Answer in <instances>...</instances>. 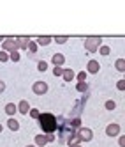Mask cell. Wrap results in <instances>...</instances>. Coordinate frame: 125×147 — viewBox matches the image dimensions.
<instances>
[{"label":"cell","instance_id":"17","mask_svg":"<svg viewBox=\"0 0 125 147\" xmlns=\"http://www.w3.org/2000/svg\"><path fill=\"white\" fill-rule=\"evenodd\" d=\"M7 60H11V53L5 50H0V62H7Z\"/></svg>","mask_w":125,"mask_h":147},{"label":"cell","instance_id":"22","mask_svg":"<svg viewBox=\"0 0 125 147\" xmlns=\"http://www.w3.org/2000/svg\"><path fill=\"white\" fill-rule=\"evenodd\" d=\"M76 89H78V92H88V83H85V82H79L78 85H76Z\"/></svg>","mask_w":125,"mask_h":147},{"label":"cell","instance_id":"24","mask_svg":"<svg viewBox=\"0 0 125 147\" xmlns=\"http://www.w3.org/2000/svg\"><path fill=\"white\" fill-rule=\"evenodd\" d=\"M62 75H64V67L53 66V76H62Z\"/></svg>","mask_w":125,"mask_h":147},{"label":"cell","instance_id":"21","mask_svg":"<svg viewBox=\"0 0 125 147\" xmlns=\"http://www.w3.org/2000/svg\"><path fill=\"white\" fill-rule=\"evenodd\" d=\"M55 43H58V45H65L67 43V41H69V37L67 36H55Z\"/></svg>","mask_w":125,"mask_h":147},{"label":"cell","instance_id":"15","mask_svg":"<svg viewBox=\"0 0 125 147\" xmlns=\"http://www.w3.org/2000/svg\"><path fill=\"white\" fill-rule=\"evenodd\" d=\"M7 128L11 129V131H18V129H19V122H18L14 117H9V121H7Z\"/></svg>","mask_w":125,"mask_h":147},{"label":"cell","instance_id":"5","mask_svg":"<svg viewBox=\"0 0 125 147\" xmlns=\"http://www.w3.org/2000/svg\"><path fill=\"white\" fill-rule=\"evenodd\" d=\"M48 83L44 82V80H37V82H34V85H32V90H34V94H37V96H43V94H46L48 92Z\"/></svg>","mask_w":125,"mask_h":147},{"label":"cell","instance_id":"1","mask_svg":"<svg viewBox=\"0 0 125 147\" xmlns=\"http://www.w3.org/2000/svg\"><path fill=\"white\" fill-rule=\"evenodd\" d=\"M37 124H39V128L43 129L44 135L57 133L58 131V117H55V115L49 113V112L41 113V117L37 119Z\"/></svg>","mask_w":125,"mask_h":147},{"label":"cell","instance_id":"16","mask_svg":"<svg viewBox=\"0 0 125 147\" xmlns=\"http://www.w3.org/2000/svg\"><path fill=\"white\" fill-rule=\"evenodd\" d=\"M114 69L120 71V73H125V59H116L114 60Z\"/></svg>","mask_w":125,"mask_h":147},{"label":"cell","instance_id":"12","mask_svg":"<svg viewBox=\"0 0 125 147\" xmlns=\"http://www.w3.org/2000/svg\"><path fill=\"white\" fill-rule=\"evenodd\" d=\"M18 39V45H19V50H28V45H30V37H16Z\"/></svg>","mask_w":125,"mask_h":147},{"label":"cell","instance_id":"27","mask_svg":"<svg viewBox=\"0 0 125 147\" xmlns=\"http://www.w3.org/2000/svg\"><path fill=\"white\" fill-rule=\"evenodd\" d=\"M86 75H88L86 71H81V73H78V75H76V80L78 82H85L86 80Z\"/></svg>","mask_w":125,"mask_h":147},{"label":"cell","instance_id":"10","mask_svg":"<svg viewBox=\"0 0 125 147\" xmlns=\"http://www.w3.org/2000/svg\"><path fill=\"white\" fill-rule=\"evenodd\" d=\"M34 142H35V147H46V144H49L48 142V136L43 133V135H35V138H34Z\"/></svg>","mask_w":125,"mask_h":147},{"label":"cell","instance_id":"3","mask_svg":"<svg viewBox=\"0 0 125 147\" xmlns=\"http://www.w3.org/2000/svg\"><path fill=\"white\" fill-rule=\"evenodd\" d=\"M76 135L79 136L81 142H92L93 140V131L90 128H85V126H81V128L76 131Z\"/></svg>","mask_w":125,"mask_h":147},{"label":"cell","instance_id":"9","mask_svg":"<svg viewBox=\"0 0 125 147\" xmlns=\"http://www.w3.org/2000/svg\"><path fill=\"white\" fill-rule=\"evenodd\" d=\"M100 71V64L97 60H88L86 64V73H92V75H97V73Z\"/></svg>","mask_w":125,"mask_h":147},{"label":"cell","instance_id":"6","mask_svg":"<svg viewBox=\"0 0 125 147\" xmlns=\"http://www.w3.org/2000/svg\"><path fill=\"white\" fill-rule=\"evenodd\" d=\"M120 131H122V128L116 122H111V124L106 126V135L108 136H120Z\"/></svg>","mask_w":125,"mask_h":147},{"label":"cell","instance_id":"30","mask_svg":"<svg viewBox=\"0 0 125 147\" xmlns=\"http://www.w3.org/2000/svg\"><path fill=\"white\" fill-rule=\"evenodd\" d=\"M46 136H48V142H55V133H49Z\"/></svg>","mask_w":125,"mask_h":147},{"label":"cell","instance_id":"33","mask_svg":"<svg viewBox=\"0 0 125 147\" xmlns=\"http://www.w3.org/2000/svg\"><path fill=\"white\" fill-rule=\"evenodd\" d=\"M2 129H4V126H2V124H0V133H2Z\"/></svg>","mask_w":125,"mask_h":147},{"label":"cell","instance_id":"29","mask_svg":"<svg viewBox=\"0 0 125 147\" xmlns=\"http://www.w3.org/2000/svg\"><path fill=\"white\" fill-rule=\"evenodd\" d=\"M118 145L120 147H125V135H120L118 136Z\"/></svg>","mask_w":125,"mask_h":147},{"label":"cell","instance_id":"20","mask_svg":"<svg viewBox=\"0 0 125 147\" xmlns=\"http://www.w3.org/2000/svg\"><path fill=\"white\" fill-rule=\"evenodd\" d=\"M104 107H106V110H109V112H113L114 108H116V103H114L113 99H108L106 103H104Z\"/></svg>","mask_w":125,"mask_h":147},{"label":"cell","instance_id":"31","mask_svg":"<svg viewBox=\"0 0 125 147\" xmlns=\"http://www.w3.org/2000/svg\"><path fill=\"white\" fill-rule=\"evenodd\" d=\"M4 90H5V83H4L2 80H0V94H2Z\"/></svg>","mask_w":125,"mask_h":147},{"label":"cell","instance_id":"13","mask_svg":"<svg viewBox=\"0 0 125 147\" xmlns=\"http://www.w3.org/2000/svg\"><path fill=\"white\" fill-rule=\"evenodd\" d=\"M51 41H53V37H49V36H39L37 37V45L39 46H48Z\"/></svg>","mask_w":125,"mask_h":147},{"label":"cell","instance_id":"34","mask_svg":"<svg viewBox=\"0 0 125 147\" xmlns=\"http://www.w3.org/2000/svg\"><path fill=\"white\" fill-rule=\"evenodd\" d=\"M74 147H83V145H81V144H79V145H74Z\"/></svg>","mask_w":125,"mask_h":147},{"label":"cell","instance_id":"25","mask_svg":"<svg viewBox=\"0 0 125 147\" xmlns=\"http://www.w3.org/2000/svg\"><path fill=\"white\" fill-rule=\"evenodd\" d=\"M28 115H30V117H32V119H35V121H37V119L41 117V110H37V108H32V110H30V113H28Z\"/></svg>","mask_w":125,"mask_h":147},{"label":"cell","instance_id":"35","mask_svg":"<svg viewBox=\"0 0 125 147\" xmlns=\"http://www.w3.org/2000/svg\"><path fill=\"white\" fill-rule=\"evenodd\" d=\"M27 147H35V145H27Z\"/></svg>","mask_w":125,"mask_h":147},{"label":"cell","instance_id":"14","mask_svg":"<svg viewBox=\"0 0 125 147\" xmlns=\"http://www.w3.org/2000/svg\"><path fill=\"white\" fill-rule=\"evenodd\" d=\"M62 78H64L65 82H72L76 78V73L72 71V69H64V75H62Z\"/></svg>","mask_w":125,"mask_h":147},{"label":"cell","instance_id":"28","mask_svg":"<svg viewBox=\"0 0 125 147\" xmlns=\"http://www.w3.org/2000/svg\"><path fill=\"white\" fill-rule=\"evenodd\" d=\"M116 89L118 90H125V78H122V80L116 82Z\"/></svg>","mask_w":125,"mask_h":147},{"label":"cell","instance_id":"18","mask_svg":"<svg viewBox=\"0 0 125 147\" xmlns=\"http://www.w3.org/2000/svg\"><path fill=\"white\" fill-rule=\"evenodd\" d=\"M99 53H100V55H104V57H108V55L111 53V48H109L108 45H102V46L99 48Z\"/></svg>","mask_w":125,"mask_h":147},{"label":"cell","instance_id":"26","mask_svg":"<svg viewBox=\"0 0 125 147\" xmlns=\"http://www.w3.org/2000/svg\"><path fill=\"white\" fill-rule=\"evenodd\" d=\"M19 59H21V55H19V50L11 51V60H13V62H19Z\"/></svg>","mask_w":125,"mask_h":147},{"label":"cell","instance_id":"32","mask_svg":"<svg viewBox=\"0 0 125 147\" xmlns=\"http://www.w3.org/2000/svg\"><path fill=\"white\" fill-rule=\"evenodd\" d=\"M4 41H5V37H4V36H0V43H4Z\"/></svg>","mask_w":125,"mask_h":147},{"label":"cell","instance_id":"11","mask_svg":"<svg viewBox=\"0 0 125 147\" xmlns=\"http://www.w3.org/2000/svg\"><path fill=\"white\" fill-rule=\"evenodd\" d=\"M4 112L9 115V117H14V113H18V105H14V103H7L5 108H4Z\"/></svg>","mask_w":125,"mask_h":147},{"label":"cell","instance_id":"2","mask_svg":"<svg viewBox=\"0 0 125 147\" xmlns=\"http://www.w3.org/2000/svg\"><path fill=\"white\" fill-rule=\"evenodd\" d=\"M102 46V37H86L85 39V50L88 53H95Z\"/></svg>","mask_w":125,"mask_h":147},{"label":"cell","instance_id":"7","mask_svg":"<svg viewBox=\"0 0 125 147\" xmlns=\"http://www.w3.org/2000/svg\"><path fill=\"white\" fill-rule=\"evenodd\" d=\"M30 110H32V107H30V103L27 99H21V101L18 103V113L27 115V113H30Z\"/></svg>","mask_w":125,"mask_h":147},{"label":"cell","instance_id":"23","mask_svg":"<svg viewBox=\"0 0 125 147\" xmlns=\"http://www.w3.org/2000/svg\"><path fill=\"white\" fill-rule=\"evenodd\" d=\"M37 48H39V45H37V41H30V45H28V51H30V53H35V51H37Z\"/></svg>","mask_w":125,"mask_h":147},{"label":"cell","instance_id":"8","mask_svg":"<svg viewBox=\"0 0 125 147\" xmlns=\"http://www.w3.org/2000/svg\"><path fill=\"white\" fill-rule=\"evenodd\" d=\"M51 64L62 67V66L65 64V55L64 53H53V55H51Z\"/></svg>","mask_w":125,"mask_h":147},{"label":"cell","instance_id":"4","mask_svg":"<svg viewBox=\"0 0 125 147\" xmlns=\"http://www.w3.org/2000/svg\"><path fill=\"white\" fill-rule=\"evenodd\" d=\"M2 50H5V51H16V50H19V45H18V39L16 37H5V41L2 43Z\"/></svg>","mask_w":125,"mask_h":147},{"label":"cell","instance_id":"19","mask_svg":"<svg viewBox=\"0 0 125 147\" xmlns=\"http://www.w3.org/2000/svg\"><path fill=\"white\" fill-rule=\"evenodd\" d=\"M46 69H48V62H46V60H39V62H37V71H39V73H44Z\"/></svg>","mask_w":125,"mask_h":147}]
</instances>
